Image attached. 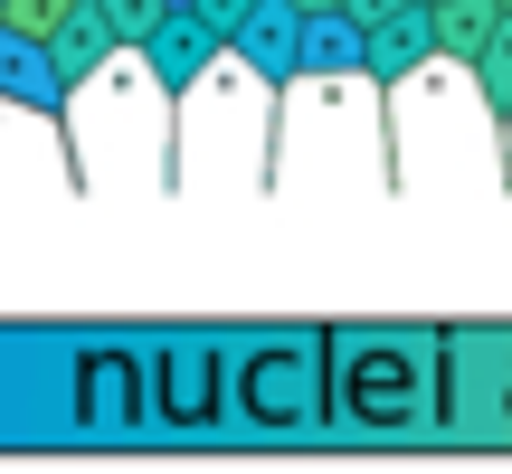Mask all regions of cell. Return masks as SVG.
<instances>
[{"label": "cell", "instance_id": "obj_12", "mask_svg": "<svg viewBox=\"0 0 512 474\" xmlns=\"http://www.w3.org/2000/svg\"><path fill=\"white\" fill-rule=\"evenodd\" d=\"M171 408L181 418H209V361L200 351H171Z\"/></svg>", "mask_w": 512, "mask_h": 474}, {"label": "cell", "instance_id": "obj_7", "mask_svg": "<svg viewBox=\"0 0 512 474\" xmlns=\"http://www.w3.org/2000/svg\"><path fill=\"white\" fill-rule=\"evenodd\" d=\"M105 57H114V29H105V10L95 0H76L67 19L48 29V67H57V86H86V76H105Z\"/></svg>", "mask_w": 512, "mask_h": 474}, {"label": "cell", "instance_id": "obj_13", "mask_svg": "<svg viewBox=\"0 0 512 474\" xmlns=\"http://www.w3.org/2000/svg\"><path fill=\"white\" fill-rule=\"evenodd\" d=\"M67 10H76V0H0V29H19V38H48Z\"/></svg>", "mask_w": 512, "mask_h": 474}, {"label": "cell", "instance_id": "obj_11", "mask_svg": "<svg viewBox=\"0 0 512 474\" xmlns=\"http://www.w3.org/2000/svg\"><path fill=\"white\" fill-rule=\"evenodd\" d=\"M95 10H105V29H114V48H143V38H152V19H162L171 0H95Z\"/></svg>", "mask_w": 512, "mask_h": 474}, {"label": "cell", "instance_id": "obj_6", "mask_svg": "<svg viewBox=\"0 0 512 474\" xmlns=\"http://www.w3.org/2000/svg\"><path fill=\"white\" fill-rule=\"evenodd\" d=\"M0 105H29V114H67V86H57V67H48V38H19V29H0Z\"/></svg>", "mask_w": 512, "mask_h": 474}, {"label": "cell", "instance_id": "obj_16", "mask_svg": "<svg viewBox=\"0 0 512 474\" xmlns=\"http://www.w3.org/2000/svg\"><path fill=\"white\" fill-rule=\"evenodd\" d=\"M342 10H351V19H361V29H370V19H389V10H408V0H342Z\"/></svg>", "mask_w": 512, "mask_h": 474}, {"label": "cell", "instance_id": "obj_9", "mask_svg": "<svg viewBox=\"0 0 512 474\" xmlns=\"http://www.w3.org/2000/svg\"><path fill=\"white\" fill-rule=\"evenodd\" d=\"M418 10H427V38H437V67H465L503 19L494 0H418Z\"/></svg>", "mask_w": 512, "mask_h": 474}, {"label": "cell", "instance_id": "obj_3", "mask_svg": "<svg viewBox=\"0 0 512 474\" xmlns=\"http://www.w3.org/2000/svg\"><path fill=\"white\" fill-rule=\"evenodd\" d=\"M133 57H143V67H152V86H162V105L181 114V105H190V86H200V76H209V67H219V57H228V38L209 29L200 10H181V0H171V10L152 19V38H143V48H133Z\"/></svg>", "mask_w": 512, "mask_h": 474}, {"label": "cell", "instance_id": "obj_15", "mask_svg": "<svg viewBox=\"0 0 512 474\" xmlns=\"http://www.w3.org/2000/svg\"><path fill=\"white\" fill-rule=\"evenodd\" d=\"M494 361H503V370H494V418L512 427V351H494Z\"/></svg>", "mask_w": 512, "mask_h": 474}, {"label": "cell", "instance_id": "obj_8", "mask_svg": "<svg viewBox=\"0 0 512 474\" xmlns=\"http://www.w3.org/2000/svg\"><path fill=\"white\" fill-rule=\"evenodd\" d=\"M304 76H361V19H351V10H304L294 86H304Z\"/></svg>", "mask_w": 512, "mask_h": 474}, {"label": "cell", "instance_id": "obj_14", "mask_svg": "<svg viewBox=\"0 0 512 474\" xmlns=\"http://www.w3.org/2000/svg\"><path fill=\"white\" fill-rule=\"evenodd\" d=\"M181 10H200V19H209V29H219V38H228V29H238V19H247V0H181Z\"/></svg>", "mask_w": 512, "mask_h": 474}, {"label": "cell", "instance_id": "obj_4", "mask_svg": "<svg viewBox=\"0 0 512 474\" xmlns=\"http://www.w3.org/2000/svg\"><path fill=\"white\" fill-rule=\"evenodd\" d=\"M294 38H304V10L294 0H247V19L228 29V57H238L275 105L294 95Z\"/></svg>", "mask_w": 512, "mask_h": 474}, {"label": "cell", "instance_id": "obj_18", "mask_svg": "<svg viewBox=\"0 0 512 474\" xmlns=\"http://www.w3.org/2000/svg\"><path fill=\"white\" fill-rule=\"evenodd\" d=\"M494 10H503V19H512V0H494Z\"/></svg>", "mask_w": 512, "mask_h": 474}, {"label": "cell", "instance_id": "obj_1", "mask_svg": "<svg viewBox=\"0 0 512 474\" xmlns=\"http://www.w3.org/2000/svg\"><path fill=\"white\" fill-rule=\"evenodd\" d=\"M342 418L418 437L437 427V342L427 332H342Z\"/></svg>", "mask_w": 512, "mask_h": 474}, {"label": "cell", "instance_id": "obj_2", "mask_svg": "<svg viewBox=\"0 0 512 474\" xmlns=\"http://www.w3.org/2000/svg\"><path fill=\"white\" fill-rule=\"evenodd\" d=\"M238 408L256 427H313L323 418V351L313 342H266V351H247L238 361Z\"/></svg>", "mask_w": 512, "mask_h": 474}, {"label": "cell", "instance_id": "obj_10", "mask_svg": "<svg viewBox=\"0 0 512 474\" xmlns=\"http://www.w3.org/2000/svg\"><path fill=\"white\" fill-rule=\"evenodd\" d=\"M465 76H475L484 114H494V143L512 152V19H494V38H484V48L465 57Z\"/></svg>", "mask_w": 512, "mask_h": 474}, {"label": "cell", "instance_id": "obj_17", "mask_svg": "<svg viewBox=\"0 0 512 474\" xmlns=\"http://www.w3.org/2000/svg\"><path fill=\"white\" fill-rule=\"evenodd\" d=\"M294 10H342V0H294Z\"/></svg>", "mask_w": 512, "mask_h": 474}, {"label": "cell", "instance_id": "obj_5", "mask_svg": "<svg viewBox=\"0 0 512 474\" xmlns=\"http://www.w3.org/2000/svg\"><path fill=\"white\" fill-rule=\"evenodd\" d=\"M418 67H437V38H427V10L408 0V10H389V19H370L361 29V86H380V95H399Z\"/></svg>", "mask_w": 512, "mask_h": 474}]
</instances>
